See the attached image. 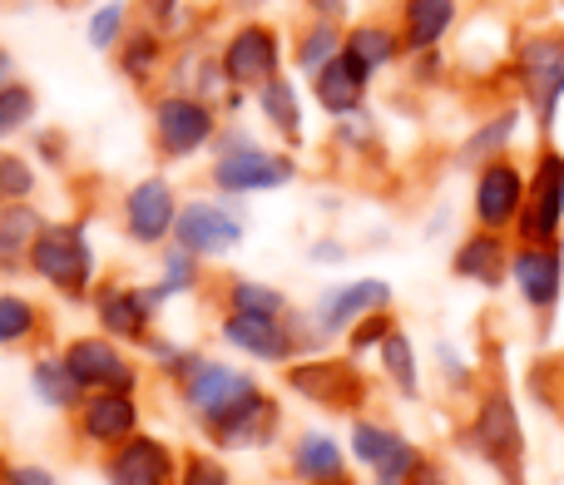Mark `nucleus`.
I'll list each match as a JSON object with an SVG mask.
<instances>
[{"label":"nucleus","mask_w":564,"mask_h":485,"mask_svg":"<svg viewBox=\"0 0 564 485\" xmlns=\"http://www.w3.org/2000/svg\"><path fill=\"white\" fill-rule=\"evenodd\" d=\"M10 85H20V79H15V60L0 50V89H10Z\"/></svg>","instance_id":"obj_43"},{"label":"nucleus","mask_w":564,"mask_h":485,"mask_svg":"<svg viewBox=\"0 0 564 485\" xmlns=\"http://www.w3.org/2000/svg\"><path fill=\"white\" fill-rule=\"evenodd\" d=\"M6 481H10V485H59L55 471L40 466V461H10Z\"/></svg>","instance_id":"obj_42"},{"label":"nucleus","mask_w":564,"mask_h":485,"mask_svg":"<svg viewBox=\"0 0 564 485\" xmlns=\"http://www.w3.org/2000/svg\"><path fill=\"white\" fill-rule=\"evenodd\" d=\"M341 55V35H337V25L332 20H322V25H312L307 35L297 40V69L302 75H317L327 60H337Z\"/></svg>","instance_id":"obj_38"},{"label":"nucleus","mask_w":564,"mask_h":485,"mask_svg":"<svg viewBox=\"0 0 564 485\" xmlns=\"http://www.w3.org/2000/svg\"><path fill=\"white\" fill-rule=\"evenodd\" d=\"M243 238H248V218L228 198H184L178 228H174L178 248H188L204 262H218V258H234L243 248Z\"/></svg>","instance_id":"obj_9"},{"label":"nucleus","mask_w":564,"mask_h":485,"mask_svg":"<svg viewBox=\"0 0 564 485\" xmlns=\"http://www.w3.org/2000/svg\"><path fill=\"white\" fill-rule=\"evenodd\" d=\"M456 278H470V282H486V288H500L506 282V272H510V258H506V242H500L496 234H476V238H466L456 248Z\"/></svg>","instance_id":"obj_29"},{"label":"nucleus","mask_w":564,"mask_h":485,"mask_svg":"<svg viewBox=\"0 0 564 485\" xmlns=\"http://www.w3.org/2000/svg\"><path fill=\"white\" fill-rule=\"evenodd\" d=\"M520 75H525V89L535 99V115L555 119V105L564 95V35H535L520 50Z\"/></svg>","instance_id":"obj_19"},{"label":"nucleus","mask_w":564,"mask_h":485,"mask_svg":"<svg viewBox=\"0 0 564 485\" xmlns=\"http://www.w3.org/2000/svg\"><path fill=\"white\" fill-rule=\"evenodd\" d=\"M25 272L45 282V292L65 308H89L99 278H105L95 238H89V218H45V228L25 252Z\"/></svg>","instance_id":"obj_1"},{"label":"nucleus","mask_w":564,"mask_h":485,"mask_svg":"<svg viewBox=\"0 0 564 485\" xmlns=\"http://www.w3.org/2000/svg\"><path fill=\"white\" fill-rule=\"evenodd\" d=\"M59 357L75 371V381L89 391H129V397H144L149 387V367L134 347L105 337V332H75V337L59 342Z\"/></svg>","instance_id":"obj_3"},{"label":"nucleus","mask_w":564,"mask_h":485,"mask_svg":"<svg viewBox=\"0 0 564 485\" xmlns=\"http://www.w3.org/2000/svg\"><path fill=\"white\" fill-rule=\"evenodd\" d=\"M50 337V312L40 298L25 292H0V352L40 347Z\"/></svg>","instance_id":"obj_26"},{"label":"nucleus","mask_w":564,"mask_h":485,"mask_svg":"<svg viewBox=\"0 0 564 485\" xmlns=\"http://www.w3.org/2000/svg\"><path fill=\"white\" fill-rule=\"evenodd\" d=\"M139 431H144V397H129V391H89L75 407V417H69V436L95 461L109 456L115 446H124Z\"/></svg>","instance_id":"obj_8"},{"label":"nucleus","mask_w":564,"mask_h":485,"mask_svg":"<svg viewBox=\"0 0 564 485\" xmlns=\"http://www.w3.org/2000/svg\"><path fill=\"white\" fill-rule=\"evenodd\" d=\"M381 308H391V282L351 278V282H341V288L322 292L317 308H312V327L322 332V342H332V337H347L361 317H371V312H381Z\"/></svg>","instance_id":"obj_15"},{"label":"nucleus","mask_w":564,"mask_h":485,"mask_svg":"<svg viewBox=\"0 0 564 485\" xmlns=\"http://www.w3.org/2000/svg\"><path fill=\"white\" fill-rule=\"evenodd\" d=\"M0 485H10V481H0Z\"/></svg>","instance_id":"obj_50"},{"label":"nucleus","mask_w":564,"mask_h":485,"mask_svg":"<svg viewBox=\"0 0 564 485\" xmlns=\"http://www.w3.org/2000/svg\"><path fill=\"white\" fill-rule=\"evenodd\" d=\"M341 50H347V55L371 75V69H381V65L397 60V35H391L387 25H357L347 40H341Z\"/></svg>","instance_id":"obj_34"},{"label":"nucleus","mask_w":564,"mask_h":485,"mask_svg":"<svg viewBox=\"0 0 564 485\" xmlns=\"http://www.w3.org/2000/svg\"><path fill=\"white\" fill-rule=\"evenodd\" d=\"M377 485H411V481H377Z\"/></svg>","instance_id":"obj_48"},{"label":"nucleus","mask_w":564,"mask_h":485,"mask_svg":"<svg viewBox=\"0 0 564 485\" xmlns=\"http://www.w3.org/2000/svg\"><path fill=\"white\" fill-rule=\"evenodd\" d=\"M312 258H322V262H337V258H341V248H337V242H317V248H312Z\"/></svg>","instance_id":"obj_46"},{"label":"nucleus","mask_w":564,"mask_h":485,"mask_svg":"<svg viewBox=\"0 0 564 485\" xmlns=\"http://www.w3.org/2000/svg\"><path fill=\"white\" fill-rule=\"evenodd\" d=\"M312 10H317V15H327V20H337L341 10H347V0H312Z\"/></svg>","instance_id":"obj_44"},{"label":"nucleus","mask_w":564,"mask_h":485,"mask_svg":"<svg viewBox=\"0 0 564 485\" xmlns=\"http://www.w3.org/2000/svg\"><path fill=\"white\" fill-rule=\"evenodd\" d=\"M278 436H282V401L263 387L243 411H234L228 421L208 427L198 441H204L208 451H218V456H243V451H268Z\"/></svg>","instance_id":"obj_13"},{"label":"nucleus","mask_w":564,"mask_h":485,"mask_svg":"<svg viewBox=\"0 0 564 485\" xmlns=\"http://www.w3.org/2000/svg\"><path fill=\"white\" fill-rule=\"evenodd\" d=\"M178 485H238V476L228 466V456H218L208 446H188L184 461H178Z\"/></svg>","instance_id":"obj_37"},{"label":"nucleus","mask_w":564,"mask_h":485,"mask_svg":"<svg viewBox=\"0 0 564 485\" xmlns=\"http://www.w3.org/2000/svg\"><path fill=\"white\" fill-rule=\"evenodd\" d=\"M332 485H351V481H332Z\"/></svg>","instance_id":"obj_49"},{"label":"nucleus","mask_w":564,"mask_h":485,"mask_svg":"<svg viewBox=\"0 0 564 485\" xmlns=\"http://www.w3.org/2000/svg\"><path fill=\"white\" fill-rule=\"evenodd\" d=\"M178 461L184 451L159 431H139L124 446H115L109 456H99V481L105 485H178Z\"/></svg>","instance_id":"obj_11"},{"label":"nucleus","mask_w":564,"mask_h":485,"mask_svg":"<svg viewBox=\"0 0 564 485\" xmlns=\"http://www.w3.org/2000/svg\"><path fill=\"white\" fill-rule=\"evenodd\" d=\"M351 456L377 481H416V471L426 466V456H421L397 427L367 421V417H351Z\"/></svg>","instance_id":"obj_14"},{"label":"nucleus","mask_w":564,"mask_h":485,"mask_svg":"<svg viewBox=\"0 0 564 485\" xmlns=\"http://www.w3.org/2000/svg\"><path fill=\"white\" fill-rule=\"evenodd\" d=\"M564 224V159L560 154H540V169L530 179V198L520 208V234L525 242H555Z\"/></svg>","instance_id":"obj_17"},{"label":"nucleus","mask_w":564,"mask_h":485,"mask_svg":"<svg viewBox=\"0 0 564 485\" xmlns=\"http://www.w3.org/2000/svg\"><path fill=\"white\" fill-rule=\"evenodd\" d=\"M391 332H397V322H391V308H381V312H371V317H361L357 327L347 332V357H361V352L381 347Z\"/></svg>","instance_id":"obj_40"},{"label":"nucleus","mask_w":564,"mask_h":485,"mask_svg":"<svg viewBox=\"0 0 564 485\" xmlns=\"http://www.w3.org/2000/svg\"><path fill=\"white\" fill-rule=\"evenodd\" d=\"M218 312H234V317H288L292 298L263 278H218Z\"/></svg>","instance_id":"obj_24"},{"label":"nucleus","mask_w":564,"mask_h":485,"mask_svg":"<svg viewBox=\"0 0 564 485\" xmlns=\"http://www.w3.org/2000/svg\"><path fill=\"white\" fill-rule=\"evenodd\" d=\"M282 65V45L268 25H238L228 35L224 55H218V69L234 89H263L268 79H278Z\"/></svg>","instance_id":"obj_16"},{"label":"nucleus","mask_w":564,"mask_h":485,"mask_svg":"<svg viewBox=\"0 0 564 485\" xmlns=\"http://www.w3.org/2000/svg\"><path fill=\"white\" fill-rule=\"evenodd\" d=\"M174 6H178V0H149V15H154V20H169V15H174Z\"/></svg>","instance_id":"obj_45"},{"label":"nucleus","mask_w":564,"mask_h":485,"mask_svg":"<svg viewBox=\"0 0 564 485\" xmlns=\"http://www.w3.org/2000/svg\"><path fill=\"white\" fill-rule=\"evenodd\" d=\"M30 119H35V89H30V85L0 89V144H6V139H15Z\"/></svg>","instance_id":"obj_39"},{"label":"nucleus","mask_w":564,"mask_h":485,"mask_svg":"<svg viewBox=\"0 0 564 485\" xmlns=\"http://www.w3.org/2000/svg\"><path fill=\"white\" fill-rule=\"evenodd\" d=\"M258 391H263V381H258L253 371H243V367H234V362L208 357L204 352L198 367L174 387V397H178V411L188 417V427L204 436L208 427H218V421H228L234 411H243Z\"/></svg>","instance_id":"obj_2"},{"label":"nucleus","mask_w":564,"mask_h":485,"mask_svg":"<svg viewBox=\"0 0 564 485\" xmlns=\"http://www.w3.org/2000/svg\"><path fill=\"white\" fill-rule=\"evenodd\" d=\"M35 188H40V174L25 154H10L0 149V208L10 204H35Z\"/></svg>","instance_id":"obj_36"},{"label":"nucleus","mask_w":564,"mask_h":485,"mask_svg":"<svg viewBox=\"0 0 564 485\" xmlns=\"http://www.w3.org/2000/svg\"><path fill=\"white\" fill-rule=\"evenodd\" d=\"M456 20V0H406V45L431 50Z\"/></svg>","instance_id":"obj_31"},{"label":"nucleus","mask_w":564,"mask_h":485,"mask_svg":"<svg viewBox=\"0 0 564 485\" xmlns=\"http://www.w3.org/2000/svg\"><path fill=\"white\" fill-rule=\"evenodd\" d=\"M367 69L357 65V60L341 50L337 60H327V65L312 75V95H317V105L327 109V115H357L361 109V95H367Z\"/></svg>","instance_id":"obj_22"},{"label":"nucleus","mask_w":564,"mask_h":485,"mask_svg":"<svg viewBox=\"0 0 564 485\" xmlns=\"http://www.w3.org/2000/svg\"><path fill=\"white\" fill-rule=\"evenodd\" d=\"M30 397L40 401L45 411H55V417H75V407L85 401V387L75 381V371L65 367V357H59V347H40L35 362H30Z\"/></svg>","instance_id":"obj_21"},{"label":"nucleus","mask_w":564,"mask_h":485,"mask_svg":"<svg viewBox=\"0 0 564 485\" xmlns=\"http://www.w3.org/2000/svg\"><path fill=\"white\" fill-rule=\"evenodd\" d=\"M169 302L154 292V282H129V278H99L95 298H89V317H95V332L124 342V347H144L159 332V317H164Z\"/></svg>","instance_id":"obj_5"},{"label":"nucleus","mask_w":564,"mask_h":485,"mask_svg":"<svg viewBox=\"0 0 564 485\" xmlns=\"http://www.w3.org/2000/svg\"><path fill=\"white\" fill-rule=\"evenodd\" d=\"M159 60H164V45H159L154 25L149 30H134V35L119 40V69H124L134 85H149L159 75Z\"/></svg>","instance_id":"obj_33"},{"label":"nucleus","mask_w":564,"mask_h":485,"mask_svg":"<svg viewBox=\"0 0 564 485\" xmlns=\"http://www.w3.org/2000/svg\"><path fill=\"white\" fill-rule=\"evenodd\" d=\"M476 446H480V456H486L490 466H500L506 476L520 466L525 431H520V417H516V407H510L506 391H490V397L480 401V411H476Z\"/></svg>","instance_id":"obj_18"},{"label":"nucleus","mask_w":564,"mask_h":485,"mask_svg":"<svg viewBox=\"0 0 564 485\" xmlns=\"http://www.w3.org/2000/svg\"><path fill=\"white\" fill-rule=\"evenodd\" d=\"M40 228H45V214L35 204L0 208V278H20L25 272V252Z\"/></svg>","instance_id":"obj_27"},{"label":"nucleus","mask_w":564,"mask_h":485,"mask_svg":"<svg viewBox=\"0 0 564 485\" xmlns=\"http://www.w3.org/2000/svg\"><path fill=\"white\" fill-rule=\"evenodd\" d=\"M214 139H218V109L208 105V99L178 95V89L154 99V149L169 164L204 154Z\"/></svg>","instance_id":"obj_10"},{"label":"nucleus","mask_w":564,"mask_h":485,"mask_svg":"<svg viewBox=\"0 0 564 485\" xmlns=\"http://www.w3.org/2000/svg\"><path fill=\"white\" fill-rule=\"evenodd\" d=\"M6 471H10V456H6V451H0V481H6Z\"/></svg>","instance_id":"obj_47"},{"label":"nucleus","mask_w":564,"mask_h":485,"mask_svg":"<svg viewBox=\"0 0 564 485\" xmlns=\"http://www.w3.org/2000/svg\"><path fill=\"white\" fill-rule=\"evenodd\" d=\"M258 109H263V119L278 129L288 144H297L302 139V105H297V89L288 85V79H268L263 89H258Z\"/></svg>","instance_id":"obj_32"},{"label":"nucleus","mask_w":564,"mask_h":485,"mask_svg":"<svg viewBox=\"0 0 564 485\" xmlns=\"http://www.w3.org/2000/svg\"><path fill=\"white\" fill-rule=\"evenodd\" d=\"M178 198L174 179L164 174H144L124 188L119 198V234H124L129 248H144V252H159L174 242V228H178Z\"/></svg>","instance_id":"obj_6"},{"label":"nucleus","mask_w":564,"mask_h":485,"mask_svg":"<svg viewBox=\"0 0 564 485\" xmlns=\"http://www.w3.org/2000/svg\"><path fill=\"white\" fill-rule=\"evenodd\" d=\"M297 179V159L282 149H258V144H224L218 159L208 164V184L224 198H253V194H278Z\"/></svg>","instance_id":"obj_7"},{"label":"nucleus","mask_w":564,"mask_h":485,"mask_svg":"<svg viewBox=\"0 0 564 485\" xmlns=\"http://www.w3.org/2000/svg\"><path fill=\"white\" fill-rule=\"evenodd\" d=\"M119 40H124V6H119V0H109V6H99L95 20H89V45H95V50H115Z\"/></svg>","instance_id":"obj_41"},{"label":"nucleus","mask_w":564,"mask_h":485,"mask_svg":"<svg viewBox=\"0 0 564 485\" xmlns=\"http://www.w3.org/2000/svg\"><path fill=\"white\" fill-rule=\"evenodd\" d=\"M381 371H387V381H391V387H397L401 391V397H416V347H411V337H406V332H391V337L387 342H381Z\"/></svg>","instance_id":"obj_35"},{"label":"nucleus","mask_w":564,"mask_h":485,"mask_svg":"<svg viewBox=\"0 0 564 485\" xmlns=\"http://www.w3.org/2000/svg\"><path fill=\"white\" fill-rule=\"evenodd\" d=\"M154 258H159V268H154V292H159L164 302H174V298H198V292H204V282H208L204 258H194V252L178 248V242L159 248Z\"/></svg>","instance_id":"obj_28"},{"label":"nucleus","mask_w":564,"mask_h":485,"mask_svg":"<svg viewBox=\"0 0 564 485\" xmlns=\"http://www.w3.org/2000/svg\"><path fill=\"white\" fill-rule=\"evenodd\" d=\"M282 387L292 397L312 401V407L332 411V417H357L371 397V381L361 377L357 357H327V352H312L282 367Z\"/></svg>","instance_id":"obj_4"},{"label":"nucleus","mask_w":564,"mask_h":485,"mask_svg":"<svg viewBox=\"0 0 564 485\" xmlns=\"http://www.w3.org/2000/svg\"><path fill=\"white\" fill-rule=\"evenodd\" d=\"M510 272H516L520 292H525L530 308H550V302L560 298V282H564V262H560V248L555 242H530L525 252H520L516 262H510Z\"/></svg>","instance_id":"obj_25"},{"label":"nucleus","mask_w":564,"mask_h":485,"mask_svg":"<svg viewBox=\"0 0 564 485\" xmlns=\"http://www.w3.org/2000/svg\"><path fill=\"white\" fill-rule=\"evenodd\" d=\"M218 342L248 362H263V367H288V362L302 357L292 312L288 317H234V312H218Z\"/></svg>","instance_id":"obj_12"},{"label":"nucleus","mask_w":564,"mask_h":485,"mask_svg":"<svg viewBox=\"0 0 564 485\" xmlns=\"http://www.w3.org/2000/svg\"><path fill=\"white\" fill-rule=\"evenodd\" d=\"M139 357H144V367L154 371V377L164 381L169 391H174L178 381H184L188 371L198 367V357H204V352L188 347V342H178V337H164V332H154V337H149L144 347H139Z\"/></svg>","instance_id":"obj_30"},{"label":"nucleus","mask_w":564,"mask_h":485,"mask_svg":"<svg viewBox=\"0 0 564 485\" xmlns=\"http://www.w3.org/2000/svg\"><path fill=\"white\" fill-rule=\"evenodd\" d=\"M288 476L297 485L347 481V451H341L327 431H297L288 446Z\"/></svg>","instance_id":"obj_20"},{"label":"nucleus","mask_w":564,"mask_h":485,"mask_svg":"<svg viewBox=\"0 0 564 485\" xmlns=\"http://www.w3.org/2000/svg\"><path fill=\"white\" fill-rule=\"evenodd\" d=\"M520 198H525V184H520V174L510 164L480 169V179H476V218L490 228V234L506 228L510 218L520 214Z\"/></svg>","instance_id":"obj_23"}]
</instances>
